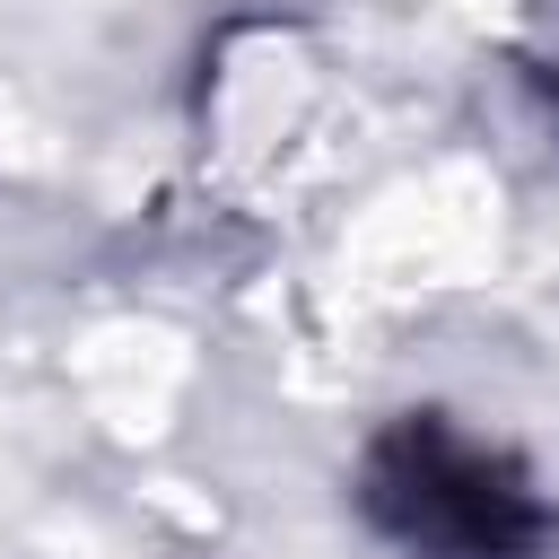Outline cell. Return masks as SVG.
I'll return each instance as SVG.
<instances>
[{"mask_svg":"<svg viewBox=\"0 0 559 559\" xmlns=\"http://www.w3.org/2000/svg\"><path fill=\"white\" fill-rule=\"evenodd\" d=\"M376 507L437 559H515V550H533L524 489H507L489 454H472L437 428L393 437V454L376 472Z\"/></svg>","mask_w":559,"mask_h":559,"instance_id":"6da1fadb","label":"cell"}]
</instances>
